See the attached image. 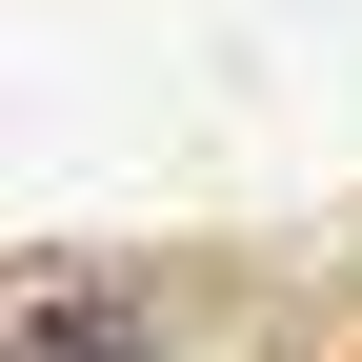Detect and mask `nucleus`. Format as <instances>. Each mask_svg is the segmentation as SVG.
<instances>
[{
	"mask_svg": "<svg viewBox=\"0 0 362 362\" xmlns=\"http://www.w3.org/2000/svg\"><path fill=\"white\" fill-rule=\"evenodd\" d=\"M21 362H141V322H101L81 282H40V302H21Z\"/></svg>",
	"mask_w": 362,
	"mask_h": 362,
	"instance_id": "1",
	"label": "nucleus"
}]
</instances>
